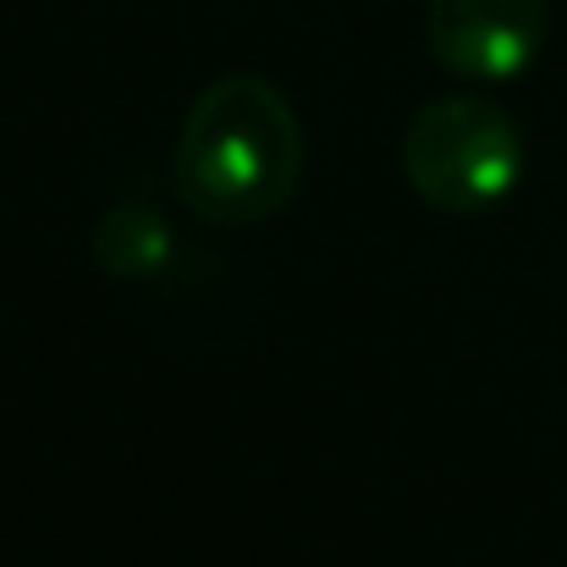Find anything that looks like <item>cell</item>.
I'll list each match as a JSON object with an SVG mask.
<instances>
[{
	"label": "cell",
	"instance_id": "6da1fadb",
	"mask_svg": "<svg viewBox=\"0 0 567 567\" xmlns=\"http://www.w3.org/2000/svg\"><path fill=\"white\" fill-rule=\"evenodd\" d=\"M303 183V122L265 72H226L198 89L177 144L172 188L204 226L276 220Z\"/></svg>",
	"mask_w": 567,
	"mask_h": 567
},
{
	"label": "cell",
	"instance_id": "7a4b0ae2",
	"mask_svg": "<svg viewBox=\"0 0 567 567\" xmlns=\"http://www.w3.org/2000/svg\"><path fill=\"white\" fill-rule=\"evenodd\" d=\"M524 177V138L496 100L446 94L402 133V183L441 215H485Z\"/></svg>",
	"mask_w": 567,
	"mask_h": 567
},
{
	"label": "cell",
	"instance_id": "3957f363",
	"mask_svg": "<svg viewBox=\"0 0 567 567\" xmlns=\"http://www.w3.org/2000/svg\"><path fill=\"white\" fill-rule=\"evenodd\" d=\"M551 0H424L430 55L468 83H513L546 50Z\"/></svg>",
	"mask_w": 567,
	"mask_h": 567
},
{
	"label": "cell",
	"instance_id": "277c9868",
	"mask_svg": "<svg viewBox=\"0 0 567 567\" xmlns=\"http://www.w3.org/2000/svg\"><path fill=\"white\" fill-rule=\"evenodd\" d=\"M94 265L111 276V281H155L172 254H177V237H172V220L144 204V198H122L111 204L100 220H94Z\"/></svg>",
	"mask_w": 567,
	"mask_h": 567
}]
</instances>
